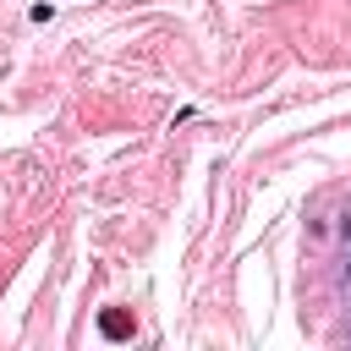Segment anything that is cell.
Segmentation results:
<instances>
[{
	"label": "cell",
	"mask_w": 351,
	"mask_h": 351,
	"mask_svg": "<svg viewBox=\"0 0 351 351\" xmlns=\"http://www.w3.org/2000/svg\"><path fill=\"white\" fill-rule=\"evenodd\" d=\"M99 335H104V340H132V313L104 307V313H99Z\"/></svg>",
	"instance_id": "6da1fadb"
},
{
	"label": "cell",
	"mask_w": 351,
	"mask_h": 351,
	"mask_svg": "<svg viewBox=\"0 0 351 351\" xmlns=\"http://www.w3.org/2000/svg\"><path fill=\"white\" fill-rule=\"evenodd\" d=\"M346 241H351V225H346Z\"/></svg>",
	"instance_id": "7a4b0ae2"
},
{
	"label": "cell",
	"mask_w": 351,
	"mask_h": 351,
	"mask_svg": "<svg viewBox=\"0 0 351 351\" xmlns=\"http://www.w3.org/2000/svg\"><path fill=\"white\" fill-rule=\"evenodd\" d=\"M346 280H351V263H346Z\"/></svg>",
	"instance_id": "3957f363"
}]
</instances>
